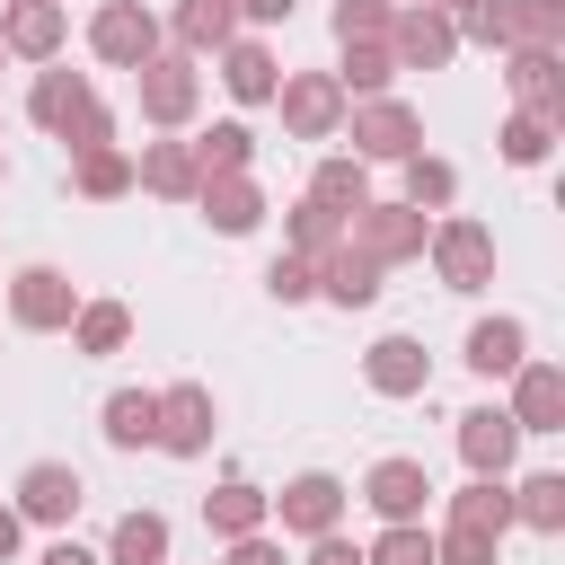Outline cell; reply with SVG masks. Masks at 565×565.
<instances>
[{"mask_svg": "<svg viewBox=\"0 0 565 565\" xmlns=\"http://www.w3.org/2000/svg\"><path fill=\"white\" fill-rule=\"evenodd\" d=\"M132 106H141V124L150 132H185L194 124V106H203V62H185V53H150L141 71H132Z\"/></svg>", "mask_w": 565, "mask_h": 565, "instance_id": "cell-1", "label": "cell"}, {"mask_svg": "<svg viewBox=\"0 0 565 565\" xmlns=\"http://www.w3.org/2000/svg\"><path fill=\"white\" fill-rule=\"evenodd\" d=\"M344 132H353V159L362 168H397V159H415L424 150V115L388 88V97H362V106H344Z\"/></svg>", "mask_w": 565, "mask_h": 565, "instance_id": "cell-2", "label": "cell"}, {"mask_svg": "<svg viewBox=\"0 0 565 565\" xmlns=\"http://www.w3.org/2000/svg\"><path fill=\"white\" fill-rule=\"evenodd\" d=\"M424 238H433V221H424L415 203H397V194H371V203L344 221V247H362L380 274H388V265H415Z\"/></svg>", "mask_w": 565, "mask_h": 565, "instance_id": "cell-3", "label": "cell"}, {"mask_svg": "<svg viewBox=\"0 0 565 565\" xmlns=\"http://www.w3.org/2000/svg\"><path fill=\"white\" fill-rule=\"evenodd\" d=\"M424 256H433L441 291H486V282H494V230L468 221V212H441L433 238H424Z\"/></svg>", "mask_w": 565, "mask_h": 565, "instance_id": "cell-4", "label": "cell"}, {"mask_svg": "<svg viewBox=\"0 0 565 565\" xmlns=\"http://www.w3.org/2000/svg\"><path fill=\"white\" fill-rule=\"evenodd\" d=\"M344 503H353V486L335 468H300V477H282L265 521H282V539H327V530H344Z\"/></svg>", "mask_w": 565, "mask_h": 565, "instance_id": "cell-5", "label": "cell"}, {"mask_svg": "<svg viewBox=\"0 0 565 565\" xmlns=\"http://www.w3.org/2000/svg\"><path fill=\"white\" fill-rule=\"evenodd\" d=\"M79 503H88V486H79V468H71V459H26V468H18L9 512H18L26 530H71V521H79Z\"/></svg>", "mask_w": 565, "mask_h": 565, "instance_id": "cell-6", "label": "cell"}, {"mask_svg": "<svg viewBox=\"0 0 565 565\" xmlns=\"http://www.w3.org/2000/svg\"><path fill=\"white\" fill-rule=\"evenodd\" d=\"M159 44H168V35H159V18H150L141 0H97V9H88V53H97L106 71H141Z\"/></svg>", "mask_w": 565, "mask_h": 565, "instance_id": "cell-7", "label": "cell"}, {"mask_svg": "<svg viewBox=\"0 0 565 565\" xmlns=\"http://www.w3.org/2000/svg\"><path fill=\"white\" fill-rule=\"evenodd\" d=\"M71 318H79V282H71L62 265H18V274H9V327L62 335Z\"/></svg>", "mask_w": 565, "mask_h": 565, "instance_id": "cell-8", "label": "cell"}, {"mask_svg": "<svg viewBox=\"0 0 565 565\" xmlns=\"http://www.w3.org/2000/svg\"><path fill=\"white\" fill-rule=\"evenodd\" d=\"M274 106H282V132H291V141H335V132H344V88H335V71H282Z\"/></svg>", "mask_w": 565, "mask_h": 565, "instance_id": "cell-9", "label": "cell"}, {"mask_svg": "<svg viewBox=\"0 0 565 565\" xmlns=\"http://www.w3.org/2000/svg\"><path fill=\"white\" fill-rule=\"evenodd\" d=\"M503 88H512V115H539V124L565 132V53L512 44V53H503Z\"/></svg>", "mask_w": 565, "mask_h": 565, "instance_id": "cell-10", "label": "cell"}, {"mask_svg": "<svg viewBox=\"0 0 565 565\" xmlns=\"http://www.w3.org/2000/svg\"><path fill=\"white\" fill-rule=\"evenodd\" d=\"M212 433H221V406H212V388H203V380L159 388V441H150V450H168V459H203V450H212Z\"/></svg>", "mask_w": 565, "mask_h": 565, "instance_id": "cell-11", "label": "cell"}, {"mask_svg": "<svg viewBox=\"0 0 565 565\" xmlns=\"http://www.w3.org/2000/svg\"><path fill=\"white\" fill-rule=\"evenodd\" d=\"M388 53H397V71H450V62H459V26H450L441 9H424V0H397Z\"/></svg>", "mask_w": 565, "mask_h": 565, "instance_id": "cell-12", "label": "cell"}, {"mask_svg": "<svg viewBox=\"0 0 565 565\" xmlns=\"http://www.w3.org/2000/svg\"><path fill=\"white\" fill-rule=\"evenodd\" d=\"M62 44H71V9L62 0H9L0 9V53L9 62H62Z\"/></svg>", "mask_w": 565, "mask_h": 565, "instance_id": "cell-13", "label": "cell"}, {"mask_svg": "<svg viewBox=\"0 0 565 565\" xmlns=\"http://www.w3.org/2000/svg\"><path fill=\"white\" fill-rule=\"evenodd\" d=\"M503 415L521 424V441H530V433H565V362L530 353V362L512 371V397H503Z\"/></svg>", "mask_w": 565, "mask_h": 565, "instance_id": "cell-14", "label": "cell"}, {"mask_svg": "<svg viewBox=\"0 0 565 565\" xmlns=\"http://www.w3.org/2000/svg\"><path fill=\"white\" fill-rule=\"evenodd\" d=\"M362 503L380 512V530L388 521H424V503H433V468L424 459H371V477H362Z\"/></svg>", "mask_w": 565, "mask_h": 565, "instance_id": "cell-15", "label": "cell"}, {"mask_svg": "<svg viewBox=\"0 0 565 565\" xmlns=\"http://www.w3.org/2000/svg\"><path fill=\"white\" fill-rule=\"evenodd\" d=\"M362 388H371V397H424V388H433L424 335H380V344L362 353Z\"/></svg>", "mask_w": 565, "mask_h": 565, "instance_id": "cell-16", "label": "cell"}, {"mask_svg": "<svg viewBox=\"0 0 565 565\" xmlns=\"http://www.w3.org/2000/svg\"><path fill=\"white\" fill-rule=\"evenodd\" d=\"M459 424V459H468V477H512V459H521V424L503 415V406H468V415H450Z\"/></svg>", "mask_w": 565, "mask_h": 565, "instance_id": "cell-17", "label": "cell"}, {"mask_svg": "<svg viewBox=\"0 0 565 565\" xmlns=\"http://www.w3.org/2000/svg\"><path fill=\"white\" fill-rule=\"evenodd\" d=\"M212 71H221V88H230L238 106H274V88H282V62H274L265 35H230V44L212 53Z\"/></svg>", "mask_w": 565, "mask_h": 565, "instance_id": "cell-18", "label": "cell"}, {"mask_svg": "<svg viewBox=\"0 0 565 565\" xmlns=\"http://www.w3.org/2000/svg\"><path fill=\"white\" fill-rule=\"evenodd\" d=\"M132 185L141 194H159V203H194L203 194V168H194V141H141V159H132Z\"/></svg>", "mask_w": 565, "mask_h": 565, "instance_id": "cell-19", "label": "cell"}, {"mask_svg": "<svg viewBox=\"0 0 565 565\" xmlns=\"http://www.w3.org/2000/svg\"><path fill=\"white\" fill-rule=\"evenodd\" d=\"M159 35H168V53H185V62H203V53H221V44L238 35V0H177Z\"/></svg>", "mask_w": 565, "mask_h": 565, "instance_id": "cell-20", "label": "cell"}, {"mask_svg": "<svg viewBox=\"0 0 565 565\" xmlns=\"http://www.w3.org/2000/svg\"><path fill=\"white\" fill-rule=\"evenodd\" d=\"M265 512H274V494H265L256 477H221V486L203 494V530H212L221 547H230V539H256Z\"/></svg>", "mask_w": 565, "mask_h": 565, "instance_id": "cell-21", "label": "cell"}, {"mask_svg": "<svg viewBox=\"0 0 565 565\" xmlns=\"http://www.w3.org/2000/svg\"><path fill=\"white\" fill-rule=\"evenodd\" d=\"M194 203H203V221H212L221 238H247V230H265V212H274L256 177H203V194H194Z\"/></svg>", "mask_w": 565, "mask_h": 565, "instance_id": "cell-22", "label": "cell"}, {"mask_svg": "<svg viewBox=\"0 0 565 565\" xmlns=\"http://www.w3.org/2000/svg\"><path fill=\"white\" fill-rule=\"evenodd\" d=\"M79 106H88V71H62V62H44V71L26 79V124H35V132H53V141H62V124H71Z\"/></svg>", "mask_w": 565, "mask_h": 565, "instance_id": "cell-23", "label": "cell"}, {"mask_svg": "<svg viewBox=\"0 0 565 565\" xmlns=\"http://www.w3.org/2000/svg\"><path fill=\"white\" fill-rule=\"evenodd\" d=\"M459 362H468L477 380H512V371L530 362V327H521V318H477V327H468V353H459Z\"/></svg>", "mask_w": 565, "mask_h": 565, "instance_id": "cell-24", "label": "cell"}, {"mask_svg": "<svg viewBox=\"0 0 565 565\" xmlns=\"http://www.w3.org/2000/svg\"><path fill=\"white\" fill-rule=\"evenodd\" d=\"M62 335H71L79 362H115V353L132 344V309H124V300H79V318H71Z\"/></svg>", "mask_w": 565, "mask_h": 565, "instance_id": "cell-25", "label": "cell"}, {"mask_svg": "<svg viewBox=\"0 0 565 565\" xmlns=\"http://www.w3.org/2000/svg\"><path fill=\"white\" fill-rule=\"evenodd\" d=\"M168 539H177V530H168V512L132 503V512L106 530V547H97V556H106V565H168Z\"/></svg>", "mask_w": 565, "mask_h": 565, "instance_id": "cell-26", "label": "cell"}, {"mask_svg": "<svg viewBox=\"0 0 565 565\" xmlns=\"http://www.w3.org/2000/svg\"><path fill=\"white\" fill-rule=\"evenodd\" d=\"M309 203H327L335 221H353V212L371 203V168H362L353 150H327V159L309 168Z\"/></svg>", "mask_w": 565, "mask_h": 565, "instance_id": "cell-27", "label": "cell"}, {"mask_svg": "<svg viewBox=\"0 0 565 565\" xmlns=\"http://www.w3.org/2000/svg\"><path fill=\"white\" fill-rule=\"evenodd\" d=\"M97 433H106L115 450H150V441H159V388H115V397L97 406Z\"/></svg>", "mask_w": 565, "mask_h": 565, "instance_id": "cell-28", "label": "cell"}, {"mask_svg": "<svg viewBox=\"0 0 565 565\" xmlns=\"http://www.w3.org/2000/svg\"><path fill=\"white\" fill-rule=\"evenodd\" d=\"M503 486H512V530H539V539L565 530V477L556 468H530V477H503Z\"/></svg>", "mask_w": 565, "mask_h": 565, "instance_id": "cell-29", "label": "cell"}, {"mask_svg": "<svg viewBox=\"0 0 565 565\" xmlns=\"http://www.w3.org/2000/svg\"><path fill=\"white\" fill-rule=\"evenodd\" d=\"M71 194H79V203H124V194H132V150H124V141L79 150V159H71Z\"/></svg>", "mask_w": 565, "mask_h": 565, "instance_id": "cell-30", "label": "cell"}, {"mask_svg": "<svg viewBox=\"0 0 565 565\" xmlns=\"http://www.w3.org/2000/svg\"><path fill=\"white\" fill-rule=\"evenodd\" d=\"M441 521H450V530H486V539H503V530H512V486H503V477H468V486L450 494Z\"/></svg>", "mask_w": 565, "mask_h": 565, "instance_id": "cell-31", "label": "cell"}, {"mask_svg": "<svg viewBox=\"0 0 565 565\" xmlns=\"http://www.w3.org/2000/svg\"><path fill=\"white\" fill-rule=\"evenodd\" d=\"M388 79H397V53H388V44H335V88H344V106L388 97Z\"/></svg>", "mask_w": 565, "mask_h": 565, "instance_id": "cell-32", "label": "cell"}, {"mask_svg": "<svg viewBox=\"0 0 565 565\" xmlns=\"http://www.w3.org/2000/svg\"><path fill=\"white\" fill-rule=\"evenodd\" d=\"M194 168H203V177H247V168H256V132H247L238 115L203 124V132H194Z\"/></svg>", "mask_w": 565, "mask_h": 565, "instance_id": "cell-33", "label": "cell"}, {"mask_svg": "<svg viewBox=\"0 0 565 565\" xmlns=\"http://www.w3.org/2000/svg\"><path fill=\"white\" fill-rule=\"evenodd\" d=\"M335 247H344V221H335L327 203H309V194H300V203L282 212V256H309V265H327Z\"/></svg>", "mask_w": 565, "mask_h": 565, "instance_id": "cell-34", "label": "cell"}, {"mask_svg": "<svg viewBox=\"0 0 565 565\" xmlns=\"http://www.w3.org/2000/svg\"><path fill=\"white\" fill-rule=\"evenodd\" d=\"M318 300H335V309H371V300H380V265H371L362 247H335V256L318 265Z\"/></svg>", "mask_w": 565, "mask_h": 565, "instance_id": "cell-35", "label": "cell"}, {"mask_svg": "<svg viewBox=\"0 0 565 565\" xmlns=\"http://www.w3.org/2000/svg\"><path fill=\"white\" fill-rule=\"evenodd\" d=\"M397 168H406V194H397V203H415L424 221H441V212L459 203V168H450V159L415 150V159H397Z\"/></svg>", "mask_w": 565, "mask_h": 565, "instance_id": "cell-36", "label": "cell"}, {"mask_svg": "<svg viewBox=\"0 0 565 565\" xmlns=\"http://www.w3.org/2000/svg\"><path fill=\"white\" fill-rule=\"evenodd\" d=\"M450 26H459V44H486V53H512V44H521V26H512V0H468Z\"/></svg>", "mask_w": 565, "mask_h": 565, "instance_id": "cell-37", "label": "cell"}, {"mask_svg": "<svg viewBox=\"0 0 565 565\" xmlns=\"http://www.w3.org/2000/svg\"><path fill=\"white\" fill-rule=\"evenodd\" d=\"M494 150H503V168H547V150H556V124H539V115H503Z\"/></svg>", "mask_w": 565, "mask_h": 565, "instance_id": "cell-38", "label": "cell"}, {"mask_svg": "<svg viewBox=\"0 0 565 565\" xmlns=\"http://www.w3.org/2000/svg\"><path fill=\"white\" fill-rule=\"evenodd\" d=\"M362 565H433V530H424V521H388V530L362 547Z\"/></svg>", "mask_w": 565, "mask_h": 565, "instance_id": "cell-39", "label": "cell"}, {"mask_svg": "<svg viewBox=\"0 0 565 565\" xmlns=\"http://www.w3.org/2000/svg\"><path fill=\"white\" fill-rule=\"evenodd\" d=\"M397 0H335V44H388Z\"/></svg>", "mask_w": 565, "mask_h": 565, "instance_id": "cell-40", "label": "cell"}, {"mask_svg": "<svg viewBox=\"0 0 565 565\" xmlns=\"http://www.w3.org/2000/svg\"><path fill=\"white\" fill-rule=\"evenodd\" d=\"M512 26H521V44L565 53V0H512Z\"/></svg>", "mask_w": 565, "mask_h": 565, "instance_id": "cell-41", "label": "cell"}, {"mask_svg": "<svg viewBox=\"0 0 565 565\" xmlns=\"http://www.w3.org/2000/svg\"><path fill=\"white\" fill-rule=\"evenodd\" d=\"M433 565H503V539H486V530H433Z\"/></svg>", "mask_w": 565, "mask_h": 565, "instance_id": "cell-42", "label": "cell"}, {"mask_svg": "<svg viewBox=\"0 0 565 565\" xmlns=\"http://www.w3.org/2000/svg\"><path fill=\"white\" fill-rule=\"evenodd\" d=\"M62 141H71V159H79V150H106V141H115V106H106V97L88 88V106H79V115L62 124Z\"/></svg>", "mask_w": 565, "mask_h": 565, "instance_id": "cell-43", "label": "cell"}, {"mask_svg": "<svg viewBox=\"0 0 565 565\" xmlns=\"http://www.w3.org/2000/svg\"><path fill=\"white\" fill-rule=\"evenodd\" d=\"M265 291H274L282 309H300V300H318V265H309V256H274V265H265Z\"/></svg>", "mask_w": 565, "mask_h": 565, "instance_id": "cell-44", "label": "cell"}, {"mask_svg": "<svg viewBox=\"0 0 565 565\" xmlns=\"http://www.w3.org/2000/svg\"><path fill=\"white\" fill-rule=\"evenodd\" d=\"M221 565H291V556H282V539H274V530H256V539H230V547H221Z\"/></svg>", "mask_w": 565, "mask_h": 565, "instance_id": "cell-45", "label": "cell"}, {"mask_svg": "<svg viewBox=\"0 0 565 565\" xmlns=\"http://www.w3.org/2000/svg\"><path fill=\"white\" fill-rule=\"evenodd\" d=\"M300 0H238V35H265V26H291Z\"/></svg>", "mask_w": 565, "mask_h": 565, "instance_id": "cell-46", "label": "cell"}, {"mask_svg": "<svg viewBox=\"0 0 565 565\" xmlns=\"http://www.w3.org/2000/svg\"><path fill=\"white\" fill-rule=\"evenodd\" d=\"M300 565H362V547L344 530H327V539H300Z\"/></svg>", "mask_w": 565, "mask_h": 565, "instance_id": "cell-47", "label": "cell"}, {"mask_svg": "<svg viewBox=\"0 0 565 565\" xmlns=\"http://www.w3.org/2000/svg\"><path fill=\"white\" fill-rule=\"evenodd\" d=\"M35 565H106V556H97V547H79V539H71V530H53V547H44V556H35Z\"/></svg>", "mask_w": 565, "mask_h": 565, "instance_id": "cell-48", "label": "cell"}, {"mask_svg": "<svg viewBox=\"0 0 565 565\" xmlns=\"http://www.w3.org/2000/svg\"><path fill=\"white\" fill-rule=\"evenodd\" d=\"M18 547H26V521L0 503V565H18Z\"/></svg>", "mask_w": 565, "mask_h": 565, "instance_id": "cell-49", "label": "cell"}, {"mask_svg": "<svg viewBox=\"0 0 565 565\" xmlns=\"http://www.w3.org/2000/svg\"><path fill=\"white\" fill-rule=\"evenodd\" d=\"M424 9H441V18H459V9H468V0H424Z\"/></svg>", "mask_w": 565, "mask_h": 565, "instance_id": "cell-50", "label": "cell"}, {"mask_svg": "<svg viewBox=\"0 0 565 565\" xmlns=\"http://www.w3.org/2000/svg\"><path fill=\"white\" fill-rule=\"evenodd\" d=\"M0 185H9V150H0Z\"/></svg>", "mask_w": 565, "mask_h": 565, "instance_id": "cell-51", "label": "cell"}, {"mask_svg": "<svg viewBox=\"0 0 565 565\" xmlns=\"http://www.w3.org/2000/svg\"><path fill=\"white\" fill-rule=\"evenodd\" d=\"M62 9H71V0H62Z\"/></svg>", "mask_w": 565, "mask_h": 565, "instance_id": "cell-52", "label": "cell"}, {"mask_svg": "<svg viewBox=\"0 0 565 565\" xmlns=\"http://www.w3.org/2000/svg\"><path fill=\"white\" fill-rule=\"evenodd\" d=\"M0 9H9V0H0Z\"/></svg>", "mask_w": 565, "mask_h": 565, "instance_id": "cell-53", "label": "cell"}, {"mask_svg": "<svg viewBox=\"0 0 565 565\" xmlns=\"http://www.w3.org/2000/svg\"><path fill=\"white\" fill-rule=\"evenodd\" d=\"M0 62H9V53H0Z\"/></svg>", "mask_w": 565, "mask_h": 565, "instance_id": "cell-54", "label": "cell"}]
</instances>
